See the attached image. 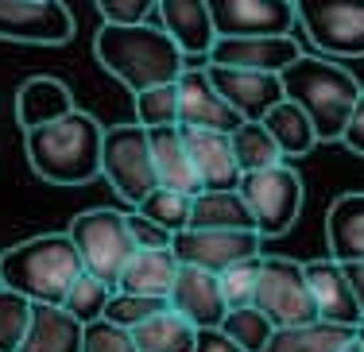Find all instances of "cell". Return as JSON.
<instances>
[{"mask_svg": "<svg viewBox=\"0 0 364 352\" xmlns=\"http://www.w3.org/2000/svg\"><path fill=\"white\" fill-rule=\"evenodd\" d=\"M178 268H182V260L175 255V248H136L117 279V290L167 298L178 279Z\"/></svg>", "mask_w": 364, "mask_h": 352, "instance_id": "cell-22", "label": "cell"}, {"mask_svg": "<svg viewBox=\"0 0 364 352\" xmlns=\"http://www.w3.org/2000/svg\"><path fill=\"white\" fill-rule=\"evenodd\" d=\"M306 279L310 290H314V302H318V317L337 325H360L364 321V306L357 298V287H353L349 271H345L341 260H310L306 263Z\"/></svg>", "mask_w": 364, "mask_h": 352, "instance_id": "cell-18", "label": "cell"}, {"mask_svg": "<svg viewBox=\"0 0 364 352\" xmlns=\"http://www.w3.org/2000/svg\"><path fill=\"white\" fill-rule=\"evenodd\" d=\"M357 341H360V345H364V321L357 325Z\"/></svg>", "mask_w": 364, "mask_h": 352, "instance_id": "cell-44", "label": "cell"}, {"mask_svg": "<svg viewBox=\"0 0 364 352\" xmlns=\"http://www.w3.org/2000/svg\"><path fill=\"white\" fill-rule=\"evenodd\" d=\"M232 151H237V163L240 170H264V167H275L283 163V148L275 143V136L267 132L264 120H245L240 128H232Z\"/></svg>", "mask_w": 364, "mask_h": 352, "instance_id": "cell-29", "label": "cell"}, {"mask_svg": "<svg viewBox=\"0 0 364 352\" xmlns=\"http://www.w3.org/2000/svg\"><path fill=\"white\" fill-rule=\"evenodd\" d=\"M259 268H264V255H252V260H240V263H232V268L218 271L225 302L229 306H252L256 287H259Z\"/></svg>", "mask_w": 364, "mask_h": 352, "instance_id": "cell-36", "label": "cell"}, {"mask_svg": "<svg viewBox=\"0 0 364 352\" xmlns=\"http://www.w3.org/2000/svg\"><path fill=\"white\" fill-rule=\"evenodd\" d=\"M128 229H132L136 248H171V240H175V233H171V229H163L159 221L144 217L140 209L128 213Z\"/></svg>", "mask_w": 364, "mask_h": 352, "instance_id": "cell-39", "label": "cell"}, {"mask_svg": "<svg viewBox=\"0 0 364 352\" xmlns=\"http://www.w3.org/2000/svg\"><path fill=\"white\" fill-rule=\"evenodd\" d=\"M132 209H140L144 217L159 221L163 229H171V233H178V229L190 225V213H194V194L171 190V186H155V190L147 194L140 205H132Z\"/></svg>", "mask_w": 364, "mask_h": 352, "instance_id": "cell-32", "label": "cell"}, {"mask_svg": "<svg viewBox=\"0 0 364 352\" xmlns=\"http://www.w3.org/2000/svg\"><path fill=\"white\" fill-rule=\"evenodd\" d=\"M345 271H349L353 287H357V298H360V306H364V260H357V263H345Z\"/></svg>", "mask_w": 364, "mask_h": 352, "instance_id": "cell-42", "label": "cell"}, {"mask_svg": "<svg viewBox=\"0 0 364 352\" xmlns=\"http://www.w3.org/2000/svg\"><path fill=\"white\" fill-rule=\"evenodd\" d=\"M256 306L272 317L275 325H302L318 317L314 290L306 279V263L291 255H264L256 287Z\"/></svg>", "mask_w": 364, "mask_h": 352, "instance_id": "cell-9", "label": "cell"}, {"mask_svg": "<svg viewBox=\"0 0 364 352\" xmlns=\"http://www.w3.org/2000/svg\"><path fill=\"white\" fill-rule=\"evenodd\" d=\"M101 143H105V128L82 109L23 132L31 170L50 186L93 182L101 175Z\"/></svg>", "mask_w": 364, "mask_h": 352, "instance_id": "cell-2", "label": "cell"}, {"mask_svg": "<svg viewBox=\"0 0 364 352\" xmlns=\"http://www.w3.org/2000/svg\"><path fill=\"white\" fill-rule=\"evenodd\" d=\"M74 35V16L63 0H0V39L58 47Z\"/></svg>", "mask_w": 364, "mask_h": 352, "instance_id": "cell-10", "label": "cell"}, {"mask_svg": "<svg viewBox=\"0 0 364 352\" xmlns=\"http://www.w3.org/2000/svg\"><path fill=\"white\" fill-rule=\"evenodd\" d=\"M93 55L124 89L140 93L147 85L178 82L186 70V50L171 39V31L159 20L140 23H101L93 35Z\"/></svg>", "mask_w": 364, "mask_h": 352, "instance_id": "cell-1", "label": "cell"}, {"mask_svg": "<svg viewBox=\"0 0 364 352\" xmlns=\"http://www.w3.org/2000/svg\"><path fill=\"white\" fill-rule=\"evenodd\" d=\"M259 236L256 229H178L171 248L182 263H198V268L210 271H225L240 260H252L259 255Z\"/></svg>", "mask_w": 364, "mask_h": 352, "instance_id": "cell-11", "label": "cell"}, {"mask_svg": "<svg viewBox=\"0 0 364 352\" xmlns=\"http://www.w3.org/2000/svg\"><path fill=\"white\" fill-rule=\"evenodd\" d=\"M264 124H267V132L275 136V143L283 148V155H287V159L310 155V148L322 143V140H318V132H314V120L306 116V109H302V105H294L291 97H283L279 105L267 109Z\"/></svg>", "mask_w": 364, "mask_h": 352, "instance_id": "cell-28", "label": "cell"}, {"mask_svg": "<svg viewBox=\"0 0 364 352\" xmlns=\"http://www.w3.org/2000/svg\"><path fill=\"white\" fill-rule=\"evenodd\" d=\"M213 85L221 89V97L229 101L245 120H264V113L272 105H279L287 93H283V78L267 70H245V66H213L205 62Z\"/></svg>", "mask_w": 364, "mask_h": 352, "instance_id": "cell-15", "label": "cell"}, {"mask_svg": "<svg viewBox=\"0 0 364 352\" xmlns=\"http://www.w3.org/2000/svg\"><path fill=\"white\" fill-rule=\"evenodd\" d=\"M31 314H36V302L0 282V352L20 348V341L31 329Z\"/></svg>", "mask_w": 364, "mask_h": 352, "instance_id": "cell-33", "label": "cell"}, {"mask_svg": "<svg viewBox=\"0 0 364 352\" xmlns=\"http://www.w3.org/2000/svg\"><path fill=\"white\" fill-rule=\"evenodd\" d=\"M74 93L63 78H50V74H36L16 89V124L28 132V128H39L47 120H58L66 113H74Z\"/></svg>", "mask_w": 364, "mask_h": 352, "instance_id": "cell-20", "label": "cell"}, {"mask_svg": "<svg viewBox=\"0 0 364 352\" xmlns=\"http://www.w3.org/2000/svg\"><path fill=\"white\" fill-rule=\"evenodd\" d=\"M302 35L329 58H364V0H294Z\"/></svg>", "mask_w": 364, "mask_h": 352, "instance_id": "cell-7", "label": "cell"}, {"mask_svg": "<svg viewBox=\"0 0 364 352\" xmlns=\"http://www.w3.org/2000/svg\"><path fill=\"white\" fill-rule=\"evenodd\" d=\"M353 337H357V325H337L326 317H314V321L302 325H275L264 352H341Z\"/></svg>", "mask_w": 364, "mask_h": 352, "instance_id": "cell-25", "label": "cell"}, {"mask_svg": "<svg viewBox=\"0 0 364 352\" xmlns=\"http://www.w3.org/2000/svg\"><path fill=\"white\" fill-rule=\"evenodd\" d=\"M82 271L85 263L77 255V244L70 240V233H43L0 252V282L28 295L31 302L63 306L66 290L74 287V279Z\"/></svg>", "mask_w": 364, "mask_h": 352, "instance_id": "cell-4", "label": "cell"}, {"mask_svg": "<svg viewBox=\"0 0 364 352\" xmlns=\"http://www.w3.org/2000/svg\"><path fill=\"white\" fill-rule=\"evenodd\" d=\"M326 244L341 263L364 260V190L341 194L326 213Z\"/></svg>", "mask_w": 364, "mask_h": 352, "instance_id": "cell-24", "label": "cell"}, {"mask_svg": "<svg viewBox=\"0 0 364 352\" xmlns=\"http://www.w3.org/2000/svg\"><path fill=\"white\" fill-rule=\"evenodd\" d=\"M155 20L171 31V39L186 50V58H210L218 28H213V12L205 0H159Z\"/></svg>", "mask_w": 364, "mask_h": 352, "instance_id": "cell-19", "label": "cell"}, {"mask_svg": "<svg viewBox=\"0 0 364 352\" xmlns=\"http://www.w3.org/2000/svg\"><path fill=\"white\" fill-rule=\"evenodd\" d=\"M218 35H291L299 28L294 0H205Z\"/></svg>", "mask_w": 364, "mask_h": 352, "instance_id": "cell-12", "label": "cell"}, {"mask_svg": "<svg viewBox=\"0 0 364 352\" xmlns=\"http://www.w3.org/2000/svg\"><path fill=\"white\" fill-rule=\"evenodd\" d=\"M341 352H364V345H360V341H357V337H353V341H349V345H345Z\"/></svg>", "mask_w": 364, "mask_h": 352, "instance_id": "cell-43", "label": "cell"}, {"mask_svg": "<svg viewBox=\"0 0 364 352\" xmlns=\"http://www.w3.org/2000/svg\"><path fill=\"white\" fill-rule=\"evenodd\" d=\"M178 124L186 128H218V132H232L245 124V116L221 97L205 66H190L178 74Z\"/></svg>", "mask_w": 364, "mask_h": 352, "instance_id": "cell-13", "label": "cell"}, {"mask_svg": "<svg viewBox=\"0 0 364 352\" xmlns=\"http://www.w3.org/2000/svg\"><path fill=\"white\" fill-rule=\"evenodd\" d=\"M302 55L294 35H218L210 58L213 66H245V70L283 74Z\"/></svg>", "mask_w": 364, "mask_h": 352, "instance_id": "cell-14", "label": "cell"}, {"mask_svg": "<svg viewBox=\"0 0 364 352\" xmlns=\"http://www.w3.org/2000/svg\"><path fill=\"white\" fill-rule=\"evenodd\" d=\"M155 4L159 0H93L105 23H140L155 20Z\"/></svg>", "mask_w": 364, "mask_h": 352, "instance_id": "cell-38", "label": "cell"}, {"mask_svg": "<svg viewBox=\"0 0 364 352\" xmlns=\"http://www.w3.org/2000/svg\"><path fill=\"white\" fill-rule=\"evenodd\" d=\"M136 120L144 128L178 124V82H159L136 93Z\"/></svg>", "mask_w": 364, "mask_h": 352, "instance_id": "cell-34", "label": "cell"}, {"mask_svg": "<svg viewBox=\"0 0 364 352\" xmlns=\"http://www.w3.org/2000/svg\"><path fill=\"white\" fill-rule=\"evenodd\" d=\"M190 225L194 229H256V217L240 190H198Z\"/></svg>", "mask_w": 364, "mask_h": 352, "instance_id": "cell-27", "label": "cell"}, {"mask_svg": "<svg viewBox=\"0 0 364 352\" xmlns=\"http://www.w3.org/2000/svg\"><path fill=\"white\" fill-rule=\"evenodd\" d=\"M101 178L124 197L128 205H140L147 194L159 186L155 178V159H151V132L132 120V124H112L105 128L101 143Z\"/></svg>", "mask_w": 364, "mask_h": 352, "instance_id": "cell-5", "label": "cell"}, {"mask_svg": "<svg viewBox=\"0 0 364 352\" xmlns=\"http://www.w3.org/2000/svg\"><path fill=\"white\" fill-rule=\"evenodd\" d=\"M82 352H140V348H136L132 329H124V325L109 321V317H97V321L85 325Z\"/></svg>", "mask_w": 364, "mask_h": 352, "instance_id": "cell-37", "label": "cell"}, {"mask_svg": "<svg viewBox=\"0 0 364 352\" xmlns=\"http://www.w3.org/2000/svg\"><path fill=\"white\" fill-rule=\"evenodd\" d=\"M283 78V93L294 101V105L306 109V116L314 120V132L322 143L341 140L345 124H349L353 105L360 101V82L353 70H345L333 58H318L302 50L299 58L279 74Z\"/></svg>", "mask_w": 364, "mask_h": 352, "instance_id": "cell-3", "label": "cell"}, {"mask_svg": "<svg viewBox=\"0 0 364 352\" xmlns=\"http://www.w3.org/2000/svg\"><path fill=\"white\" fill-rule=\"evenodd\" d=\"M112 290H117V287H112L109 279H101V275H93V271H82L74 279V287L66 290L63 306L82 325H90V321H97V317H105V306H109Z\"/></svg>", "mask_w": 364, "mask_h": 352, "instance_id": "cell-30", "label": "cell"}, {"mask_svg": "<svg viewBox=\"0 0 364 352\" xmlns=\"http://www.w3.org/2000/svg\"><path fill=\"white\" fill-rule=\"evenodd\" d=\"M341 143L353 151V155H364V93H360V101L353 105V113H349V124H345V132H341Z\"/></svg>", "mask_w": 364, "mask_h": 352, "instance_id": "cell-41", "label": "cell"}, {"mask_svg": "<svg viewBox=\"0 0 364 352\" xmlns=\"http://www.w3.org/2000/svg\"><path fill=\"white\" fill-rule=\"evenodd\" d=\"M147 132H151V159H155L159 186L186 190V194L202 190V178H198L194 159H190L186 140H182V124H163V128H147Z\"/></svg>", "mask_w": 364, "mask_h": 352, "instance_id": "cell-23", "label": "cell"}, {"mask_svg": "<svg viewBox=\"0 0 364 352\" xmlns=\"http://www.w3.org/2000/svg\"><path fill=\"white\" fill-rule=\"evenodd\" d=\"M167 302L175 306L182 317H190L198 329L221 325V317L229 314V302H225L218 271L198 268V263H182L178 268V279H175V287H171Z\"/></svg>", "mask_w": 364, "mask_h": 352, "instance_id": "cell-17", "label": "cell"}, {"mask_svg": "<svg viewBox=\"0 0 364 352\" xmlns=\"http://www.w3.org/2000/svg\"><path fill=\"white\" fill-rule=\"evenodd\" d=\"M167 306V298H155V295H136V290H112L109 306H105V317L124 329H136L140 321H147L151 314H159Z\"/></svg>", "mask_w": 364, "mask_h": 352, "instance_id": "cell-35", "label": "cell"}, {"mask_svg": "<svg viewBox=\"0 0 364 352\" xmlns=\"http://www.w3.org/2000/svg\"><path fill=\"white\" fill-rule=\"evenodd\" d=\"M85 325L58 302H36L31 329L16 352H82Z\"/></svg>", "mask_w": 364, "mask_h": 352, "instance_id": "cell-21", "label": "cell"}, {"mask_svg": "<svg viewBox=\"0 0 364 352\" xmlns=\"http://www.w3.org/2000/svg\"><path fill=\"white\" fill-rule=\"evenodd\" d=\"M240 194L256 217L259 236H283L302 213V178L287 163H275L264 170H245L240 175Z\"/></svg>", "mask_w": 364, "mask_h": 352, "instance_id": "cell-8", "label": "cell"}, {"mask_svg": "<svg viewBox=\"0 0 364 352\" xmlns=\"http://www.w3.org/2000/svg\"><path fill=\"white\" fill-rule=\"evenodd\" d=\"M194 352H248V348L237 345V341H232L221 325H210V329H198Z\"/></svg>", "mask_w": 364, "mask_h": 352, "instance_id": "cell-40", "label": "cell"}, {"mask_svg": "<svg viewBox=\"0 0 364 352\" xmlns=\"http://www.w3.org/2000/svg\"><path fill=\"white\" fill-rule=\"evenodd\" d=\"M182 140L194 159V170L202 178V190H237L240 186V163L232 151V136L218 128H186L182 124Z\"/></svg>", "mask_w": 364, "mask_h": 352, "instance_id": "cell-16", "label": "cell"}, {"mask_svg": "<svg viewBox=\"0 0 364 352\" xmlns=\"http://www.w3.org/2000/svg\"><path fill=\"white\" fill-rule=\"evenodd\" d=\"M136 348L140 352H194L198 341V325L190 317H182L175 306H163L159 314H151L147 321H140L132 329Z\"/></svg>", "mask_w": 364, "mask_h": 352, "instance_id": "cell-26", "label": "cell"}, {"mask_svg": "<svg viewBox=\"0 0 364 352\" xmlns=\"http://www.w3.org/2000/svg\"><path fill=\"white\" fill-rule=\"evenodd\" d=\"M221 329L248 352H264V345L275 333V321L252 302V306H229V314L221 317Z\"/></svg>", "mask_w": 364, "mask_h": 352, "instance_id": "cell-31", "label": "cell"}, {"mask_svg": "<svg viewBox=\"0 0 364 352\" xmlns=\"http://www.w3.org/2000/svg\"><path fill=\"white\" fill-rule=\"evenodd\" d=\"M70 240L77 244V255H82L85 271L101 275L117 287L120 271H124L128 255L136 252L132 229H128V213L120 209H85L70 221Z\"/></svg>", "mask_w": 364, "mask_h": 352, "instance_id": "cell-6", "label": "cell"}]
</instances>
